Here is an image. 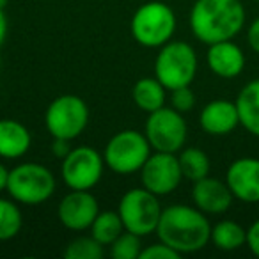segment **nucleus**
<instances>
[{
  "mask_svg": "<svg viewBox=\"0 0 259 259\" xmlns=\"http://www.w3.org/2000/svg\"><path fill=\"white\" fill-rule=\"evenodd\" d=\"M156 234L180 254H192L202 250L211 240V226L199 208L172 204L162 209Z\"/></svg>",
  "mask_w": 259,
  "mask_h": 259,
  "instance_id": "f257e3e1",
  "label": "nucleus"
},
{
  "mask_svg": "<svg viewBox=\"0 0 259 259\" xmlns=\"http://www.w3.org/2000/svg\"><path fill=\"white\" fill-rule=\"evenodd\" d=\"M245 25V8L240 0H197L190 11L192 34L201 43L229 41Z\"/></svg>",
  "mask_w": 259,
  "mask_h": 259,
  "instance_id": "f03ea898",
  "label": "nucleus"
},
{
  "mask_svg": "<svg viewBox=\"0 0 259 259\" xmlns=\"http://www.w3.org/2000/svg\"><path fill=\"white\" fill-rule=\"evenodd\" d=\"M57 183L48 167L36 162L20 163L9 170L8 188L13 201L27 206H37L47 202L54 195Z\"/></svg>",
  "mask_w": 259,
  "mask_h": 259,
  "instance_id": "7ed1b4c3",
  "label": "nucleus"
},
{
  "mask_svg": "<svg viewBox=\"0 0 259 259\" xmlns=\"http://www.w3.org/2000/svg\"><path fill=\"white\" fill-rule=\"evenodd\" d=\"M132 36L146 48H160L169 43L176 30V15L163 2L153 0L141 6L132 18Z\"/></svg>",
  "mask_w": 259,
  "mask_h": 259,
  "instance_id": "20e7f679",
  "label": "nucleus"
},
{
  "mask_svg": "<svg viewBox=\"0 0 259 259\" xmlns=\"http://www.w3.org/2000/svg\"><path fill=\"white\" fill-rule=\"evenodd\" d=\"M197 75V54L185 41H169L155 61V76L169 91L190 85Z\"/></svg>",
  "mask_w": 259,
  "mask_h": 259,
  "instance_id": "39448f33",
  "label": "nucleus"
},
{
  "mask_svg": "<svg viewBox=\"0 0 259 259\" xmlns=\"http://www.w3.org/2000/svg\"><path fill=\"white\" fill-rule=\"evenodd\" d=\"M149 155H151V144L144 134L137 130H122L107 142L103 160L112 172L126 176L139 172Z\"/></svg>",
  "mask_w": 259,
  "mask_h": 259,
  "instance_id": "423d86ee",
  "label": "nucleus"
},
{
  "mask_svg": "<svg viewBox=\"0 0 259 259\" xmlns=\"http://www.w3.org/2000/svg\"><path fill=\"white\" fill-rule=\"evenodd\" d=\"M124 229L139 236H148L155 233L162 217L158 195L146 188H134L128 190L119 201L117 208Z\"/></svg>",
  "mask_w": 259,
  "mask_h": 259,
  "instance_id": "0eeeda50",
  "label": "nucleus"
},
{
  "mask_svg": "<svg viewBox=\"0 0 259 259\" xmlns=\"http://www.w3.org/2000/svg\"><path fill=\"white\" fill-rule=\"evenodd\" d=\"M89 122V108L80 96L64 94L48 105L45 124L54 139L73 141L83 134Z\"/></svg>",
  "mask_w": 259,
  "mask_h": 259,
  "instance_id": "6e6552de",
  "label": "nucleus"
},
{
  "mask_svg": "<svg viewBox=\"0 0 259 259\" xmlns=\"http://www.w3.org/2000/svg\"><path fill=\"white\" fill-rule=\"evenodd\" d=\"M146 137L151 149L162 153H178L187 142L188 128L187 121L172 107H162L151 112L146 121Z\"/></svg>",
  "mask_w": 259,
  "mask_h": 259,
  "instance_id": "1a4fd4ad",
  "label": "nucleus"
},
{
  "mask_svg": "<svg viewBox=\"0 0 259 259\" xmlns=\"http://www.w3.org/2000/svg\"><path fill=\"white\" fill-rule=\"evenodd\" d=\"M105 160L91 146H78L62 158L61 174L71 190H91L103 176Z\"/></svg>",
  "mask_w": 259,
  "mask_h": 259,
  "instance_id": "9d476101",
  "label": "nucleus"
},
{
  "mask_svg": "<svg viewBox=\"0 0 259 259\" xmlns=\"http://www.w3.org/2000/svg\"><path fill=\"white\" fill-rule=\"evenodd\" d=\"M141 178L142 187L160 197V195L172 194L180 187L183 172H181L180 160L174 153L155 151V155H149V158L142 165Z\"/></svg>",
  "mask_w": 259,
  "mask_h": 259,
  "instance_id": "9b49d317",
  "label": "nucleus"
},
{
  "mask_svg": "<svg viewBox=\"0 0 259 259\" xmlns=\"http://www.w3.org/2000/svg\"><path fill=\"white\" fill-rule=\"evenodd\" d=\"M98 213H100L98 199L89 190H71L62 197L57 208L59 220L69 231L89 229Z\"/></svg>",
  "mask_w": 259,
  "mask_h": 259,
  "instance_id": "f8f14e48",
  "label": "nucleus"
},
{
  "mask_svg": "<svg viewBox=\"0 0 259 259\" xmlns=\"http://www.w3.org/2000/svg\"><path fill=\"white\" fill-rule=\"evenodd\" d=\"M226 183L234 199L241 202H259V160L240 158L227 169Z\"/></svg>",
  "mask_w": 259,
  "mask_h": 259,
  "instance_id": "ddd939ff",
  "label": "nucleus"
},
{
  "mask_svg": "<svg viewBox=\"0 0 259 259\" xmlns=\"http://www.w3.org/2000/svg\"><path fill=\"white\" fill-rule=\"evenodd\" d=\"M233 192L227 187V183L215 178H202L199 181H194L192 188V201L195 208H199L202 213L209 215H220L227 211L233 204Z\"/></svg>",
  "mask_w": 259,
  "mask_h": 259,
  "instance_id": "4468645a",
  "label": "nucleus"
},
{
  "mask_svg": "<svg viewBox=\"0 0 259 259\" xmlns=\"http://www.w3.org/2000/svg\"><path fill=\"white\" fill-rule=\"evenodd\" d=\"M199 122H201V128L208 135H215V137L229 135L240 124V115H238L236 103L229 100L209 101L202 108Z\"/></svg>",
  "mask_w": 259,
  "mask_h": 259,
  "instance_id": "2eb2a0df",
  "label": "nucleus"
},
{
  "mask_svg": "<svg viewBox=\"0 0 259 259\" xmlns=\"http://www.w3.org/2000/svg\"><path fill=\"white\" fill-rule=\"evenodd\" d=\"M206 61L209 69L220 78H236L245 68V55L233 39L209 45Z\"/></svg>",
  "mask_w": 259,
  "mask_h": 259,
  "instance_id": "dca6fc26",
  "label": "nucleus"
},
{
  "mask_svg": "<svg viewBox=\"0 0 259 259\" xmlns=\"http://www.w3.org/2000/svg\"><path fill=\"white\" fill-rule=\"evenodd\" d=\"M30 132L18 121L0 119V156L2 158H22L30 149Z\"/></svg>",
  "mask_w": 259,
  "mask_h": 259,
  "instance_id": "f3484780",
  "label": "nucleus"
},
{
  "mask_svg": "<svg viewBox=\"0 0 259 259\" xmlns=\"http://www.w3.org/2000/svg\"><path fill=\"white\" fill-rule=\"evenodd\" d=\"M240 124L248 134L259 137V78L248 82L236 98Z\"/></svg>",
  "mask_w": 259,
  "mask_h": 259,
  "instance_id": "a211bd4d",
  "label": "nucleus"
},
{
  "mask_svg": "<svg viewBox=\"0 0 259 259\" xmlns=\"http://www.w3.org/2000/svg\"><path fill=\"white\" fill-rule=\"evenodd\" d=\"M163 83L160 82L158 78H141L137 83L134 85V91H132V96H134V101L141 110L151 112L158 110V108L165 107V100H167V93Z\"/></svg>",
  "mask_w": 259,
  "mask_h": 259,
  "instance_id": "6ab92c4d",
  "label": "nucleus"
},
{
  "mask_svg": "<svg viewBox=\"0 0 259 259\" xmlns=\"http://www.w3.org/2000/svg\"><path fill=\"white\" fill-rule=\"evenodd\" d=\"M211 241L220 250H236L247 245V231L234 220H222L211 227Z\"/></svg>",
  "mask_w": 259,
  "mask_h": 259,
  "instance_id": "aec40b11",
  "label": "nucleus"
},
{
  "mask_svg": "<svg viewBox=\"0 0 259 259\" xmlns=\"http://www.w3.org/2000/svg\"><path fill=\"white\" fill-rule=\"evenodd\" d=\"M91 229V236L101 245H112L117 240L119 234L124 233V224L121 220L119 211H100L94 219Z\"/></svg>",
  "mask_w": 259,
  "mask_h": 259,
  "instance_id": "412c9836",
  "label": "nucleus"
},
{
  "mask_svg": "<svg viewBox=\"0 0 259 259\" xmlns=\"http://www.w3.org/2000/svg\"><path fill=\"white\" fill-rule=\"evenodd\" d=\"M181 165V172H183V178L190 181H199L202 178H206L209 174V169H211V163H209V158L202 149L199 148H187L180 153L178 156Z\"/></svg>",
  "mask_w": 259,
  "mask_h": 259,
  "instance_id": "4be33fe9",
  "label": "nucleus"
},
{
  "mask_svg": "<svg viewBox=\"0 0 259 259\" xmlns=\"http://www.w3.org/2000/svg\"><path fill=\"white\" fill-rule=\"evenodd\" d=\"M23 217L13 201L0 199V241H8L22 231Z\"/></svg>",
  "mask_w": 259,
  "mask_h": 259,
  "instance_id": "5701e85b",
  "label": "nucleus"
},
{
  "mask_svg": "<svg viewBox=\"0 0 259 259\" xmlns=\"http://www.w3.org/2000/svg\"><path fill=\"white\" fill-rule=\"evenodd\" d=\"M105 255L103 245L96 241L93 236L76 238L71 243L66 245L64 257L66 259H101Z\"/></svg>",
  "mask_w": 259,
  "mask_h": 259,
  "instance_id": "b1692460",
  "label": "nucleus"
},
{
  "mask_svg": "<svg viewBox=\"0 0 259 259\" xmlns=\"http://www.w3.org/2000/svg\"><path fill=\"white\" fill-rule=\"evenodd\" d=\"M141 236L124 231L110 245V255L114 259H137L141 255Z\"/></svg>",
  "mask_w": 259,
  "mask_h": 259,
  "instance_id": "393cba45",
  "label": "nucleus"
},
{
  "mask_svg": "<svg viewBox=\"0 0 259 259\" xmlns=\"http://www.w3.org/2000/svg\"><path fill=\"white\" fill-rule=\"evenodd\" d=\"M170 105H172V108H176L178 112H181V114L192 110L195 105V94H194V91L190 89V85L178 87V89L170 91Z\"/></svg>",
  "mask_w": 259,
  "mask_h": 259,
  "instance_id": "a878e982",
  "label": "nucleus"
},
{
  "mask_svg": "<svg viewBox=\"0 0 259 259\" xmlns=\"http://www.w3.org/2000/svg\"><path fill=\"white\" fill-rule=\"evenodd\" d=\"M141 259H180L181 254L178 250H174L172 247H169L163 241H158L155 245H148L146 248L141 250Z\"/></svg>",
  "mask_w": 259,
  "mask_h": 259,
  "instance_id": "bb28decb",
  "label": "nucleus"
},
{
  "mask_svg": "<svg viewBox=\"0 0 259 259\" xmlns=\"http://www.w3.org/2000/svg\"><path fill=\"white\" fill-rule=\"evenodd\" d=\"M247 247L255 257H259V220H255L247 229Z\"/></svg>",
  "mask_w": 259,
  "mask_h": 259,
  "instance_id": "cd10ccee",
  "label": "nucleus"
},
{
  "mask_svg": "<svg viewBox=\"0 0 259 259\" xmlns=\"http://www.w3.org/2000/svg\"><path fill=\"white\" fill-rule=\"evenodd\" d=\"M247 41H248V47H250L255 54H259V18H255L254 22L250 23V27H248Z\"/></svg>",
  "mask_w": 259,
  "mask_h": 259,
  "instance_id": "c85d7f7f",
  "label": "nucleus"
},
{
  "mask_svg": "<svg viewBox=\"0 0 259 259\" xmlns=\"http://www.w3.org/2000/svg\"><path fill=\"white\" fill-rule=\"evenodd\" d=\"M69 142L71 141H64V139H54V144H52V153H54L57 158H64L71 148H69Z\"/></svg>",
  "mask_w": 259,
  "mask_h": 259,
  "instance_id": "c756f323",
  "label": "nucleus"
},
{
  "mask_svg": "<svg viewBox=\"0 0 259 259\" xmlns=\"http://www.w3.org/2000/svg\"><path fill=\"white\" fill-rule=\"evenodd\" d=\"M6 36H8V18L4 15V9H0V48L4 45Z\"/></svg>",
  "mask_w": 259,
  "mask_h": 259,
  "instance_id": "7c9ffc66",
  "label": "nucleus"
},
{
  "mask_svg": "<svg viewBox=\"0 0 259 259\" xmlns=\"http://www.w3.org/2000/svg\"><path fill=\"white\" fill-rule=\"evenodd\" d=\"M8 181H9V170L6 169L4 163H0V192L8 188Z\"/></svg>",
  "mask_w": 259,
  "mask_h": 259,
  "instance_id": "2f4dec72",
  "label": "nucleus"
},
{
  "mask_svg": "<svg viewBox=\"0 0 259 259\" xmlns=\"http://www.w3.org/2000/svg\"><path fill=\"white\" fill-rule=\"evenodd\" d=\"M8 6V0H0V9H4Z\"/></svg>",
  "mask_w": 259,
  "mask_h": 259,
  "instance_id": "473e14b6",
  "label": "nucleus"
},
{
  "mask_svg": "<svg viewBox=\"0 0 259 259\" xmlns=\"http://www.w3.org/2000/svg\"><path fill=\"white\" fill-rule=\"evenodd\" d=\"M257 4H259V0H257Z\"/></svg>",
  "mask_w": 259,
  "mask_h": 259,
  "instance_id": "72a5a7b5",
  "label": "nucleus"
}]
</instances>
